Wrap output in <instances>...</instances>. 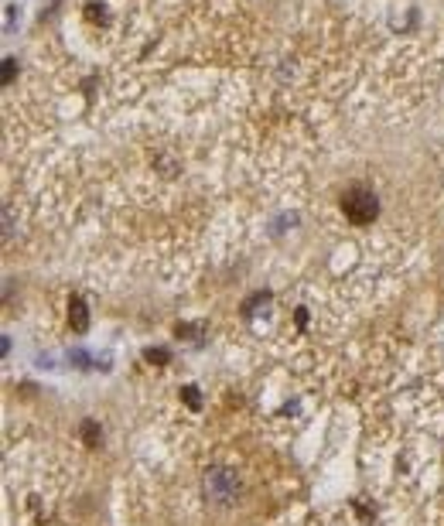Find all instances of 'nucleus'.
I'll return each mask as SVG.
<instances>
[{"label":"nucleus","mask_w":444,"mask_h":526,"mask_svg":"<svg viewBox=\"0 0 444 526\" xmlns=\"http://www.w3.org/2000/svg\"><path fill=\"white\" fill-rule=\"evenodd\" d=\"M236 492H240V478H236L229 468H212V472L205 475V496H209V503L226 506Z\"/></svg>","instance_id":"nucleus-2"},{"label":"nucleus","mask_w":444,"mask_h":526,"mask_svg":"<svg viewBox=\"0 0 444 526\" xmlns=\"http://www.w3.org/2000/svg\"><path fill=\"white\" fill-rule=\"evenodd\" d=\"M376 195L369 191V188H349L346 195H342V209H346V219L355 222V226H366V222H372V215H376Z\"/></svg>","instance_id":"nucleus-1"},{"label":"nucleus","mask_w":444,"mask_h":526,"mask_svg":"<svg viewBox=\"0 0 444 526\" xmlns=\"http://www.w3.org/2000/svg\"><path fill=\"white\" fill-rule=\"evenodd\" d=\"M147 362H158V366H165V362H168V352H147Z\"/></svg>","instance_id":"nucleus-6"},{"label":"nucleus","mask_w":444,"mask_h":526,"mask_svg":"<svg viewBox=\"0 0 444 526\" xmlns=\"http://www.w3.org/2000/svg\"><path fill=\"white\" fill-rule=\"evenodd\" d=\"M184 400H188V407L198 410V390H195V386H184Z\"/></svg>","instance_id":"nucleus-5"},{"label":"nucleus","mask_w":444,"mask_h":526,"mask_svg":"<svg viewBox=\"0 0 444 526\" xmlns=\"http://www.w3.org/2000/svg\"><path fill=\"white\" fill-rule=\"evenodd\" d=\"M83 441H86L89 448H99L103 431H99V424H96V421H86V424H83Z\"/></svg>","instance_id":"nucleus-4"},{"label":"nucleus","mask_w":444,"mask_h":526,"mask_svg":"<svg viewBox=\"0 0 444 526\" xmlns=\"http://www.w3.org/2000/svg\"><path fill=\"white\" fill-rule=\"evenodd\" d=\"M69 325L76 332H86L89 328V311H86V304H83V297H72V304H69Z\"/></svg>","instance_id":"nucleus-3"}]
</instances>
